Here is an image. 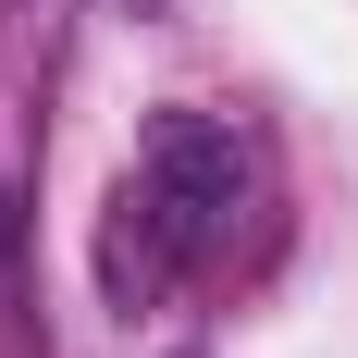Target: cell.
<instances>
[{"mask_svg": "<svg viewBox=\"0 0 358 358\" xmlns=\"http://www.w3.org/2000/svg\"><path fill=\"white\" fill-rule=\"evenodd\" d=\"M198 259L210 248H198V222L173 210V185L148 173V161H124V185L99 198V296L111 309H161Z\"/></svg>", "mask_w": 358, "mask_h": 358, "instance_id": "6da1fadb", "label": "cell"}, {"mask_svg": "<svg viewBox=\"0 0 358 358\" xmlns=\"http://www.w3.org/2000/svg\"><path fill=\"white\" fill-rule=\"evenodd\" d=\"M99 13H136V25H148V13H161V0H99Z\"/></svg>", "mask_w": 358, "mask_h": 358, "instance_id": "7a4b0ae2", "label": "cell"}, {"mask_svg": "<svg viewBox=\"0 0 358 358\" xmlns=\"http://www.w3.org/2000/svg\"><path fill=\"white\" fill-rule=\"evenodd\" d=\"M0 248H13V198H0Z\"/></svg>", "mask_w": 358, "mask_h": 358, "instance_id": "3957f363", "label": "cell"}]
</instances>
